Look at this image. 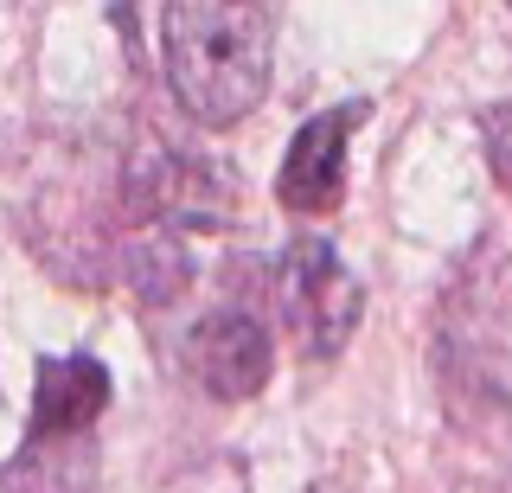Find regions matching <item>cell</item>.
Instances as JSON below:
<instances>
[{
	"mask_svg": "<svg viewBox=\"0 0 512 493\" xmlns=\"http://www.w3.org/2000/svg\"><path fill=\"white\" fill-rule=\"evenodd\" d=\"M276 308H282L288 333L301 340V353L333 359L352 340V327H359L365 295L346 276V263L333 257L327 237H295L276 263Z\"/></svg>",
	"mask_w": 512,
	"mask_h": 493,
	"instance_id": "obj_2",
	"label": "cell"
},
{
	"mask_svg": "<svg viewBox=\"0 0 512 493\" xmlns=\"http://www.w3.org/2000/svg\"><path fill=\"white\" fill-rule=\"evenodd\" d=\"M109 410V365L90 353H58L39 359V378H32V442H84L96 417Z\"/></svg>",
	"mask_w": 512,
	"mask_h": 493,
	"instance_id": "obj_5",
	"label": "cell"
},
{
	"mask_svg": "<svg viewBox=\"0 0 512 493\" xmlns=\"http://www.w3.org/2000/svg\"><path fill=\"white\" fill-rule=\"evenodd\" d=\"M90 436L84 442H20L0 474V493H90Z\"/></svg>",
	"mask_w": 512,
	"mask_h": 493,
	"instance_id": "obj_6",
	"label": "cell"
},
{
	"mask_svg": "<svg viewBox=\"0 0 512 493\" xmlns=\"http://www.w3.org/2000/svg\"><path fill=\"white\" fill-rule=\"evenodd\" d=\"M487 161H493V173H500V186L512 193V103H500L487 116Z\"/></svg>",
	"mask_w": 512,
	"mask_h": 493,
	"instance_id": "obj_7",
	"label": "cell"
},
{
	"mask_svg": "<svg viewBox=\"0 0 512 493\" xmlns=\"http://www.w3.org/2000/svg\"><path fill=\"white\" fill-rule=\"evenodd\" d=\"M282 0H167L160 7V65L180 109L205 129L244 122L269 90Z\"/></svg>",
	"mask_w": 512,
	"mask_h": 493,
	"instance_id": "obj_1",
	"label": "cell"
},
{
	"mask_svg": "<svg viewBox=\"0 0 512 493\" xmlns=\"http://www.w3.org/2000/svg\"><path fill=\"white\" fill-rule=\"evenodd\" d=\"M359 122H365V103H333L295 129V141L282 154V173H276V199L288 212L320 218L346 199V141Z\"/></svg>",
	"mask_w": 512,
	"mask_h": 493,
	"instance_id": "obj_4",
	"label": "cell"
},
{
	"mask_svg": "<svg viewBox=\"0 0 512 493\" xmlns=\"http://www.w3.org/2000/svg\"><path fill=\"white\" fill-rule=\"evenodd\" d=\"M269 365H276V346H269L263 314L237 308V301L199 314V327L186 333V372H192V385L212 391L218 404L256 397L269 385Z\"/></svg>",
	"mask_w": 512,
	"mask_h": 493,
	"instance_id": "obj_3",
	"label": "cell"
}]
</instances>
